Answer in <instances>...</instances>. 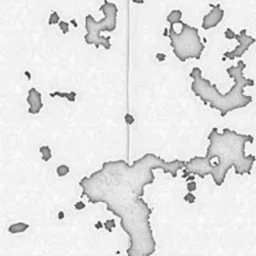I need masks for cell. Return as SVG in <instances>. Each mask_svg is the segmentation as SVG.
<instances>
[{"label":"cell","mask_w":256,"mask_h":256,"mask_svg":"<svg viewBox=\"0 0 256 256\" xmlns=\"http://www.w3.org/2000/svg\"><path fill=\"white\" fill-rule=\"evenodd\" d=\"M184 161L164 160L153 153L128 164L126 160L105 161L99 170L80 181L82 196L91 204H105L106 210L121 219V227L129 239L127 256H151L156 241L150 223L153 209L143 200L145 187L154 183V170L177 178Z\"/></svg>","instance_id":"1"},{"label":"cell","mask_w":256,"mask_h":256,"mask_svg":"<svg viewBox=\"0 0 256 256\" xmlns=\"http://www.w3.org/2000/svg\"><path fill=\"white\" fill-rule=\"evenodd\" d=\"M209 146L205 156H193L186 161L184 169L188 174L205 178L213 177L216 186H222L231 168L237 176L251 174L255 164V155H246V143L254 142V136L242 135L229 128L222 132L213 128L208 136Z\"/></svg>","instance_id":"2"},{"label":"cell","mask_w":256,"mask_h":256,"mask_svg":"<svg viewBox=\"0 0 256 256\" xmlns=\"http://www.w3.org/2000/svg\"><path fill=\"white\" fill-rule=\"evenodd\" d=\"M245 68L246 64L243 60H238L236 65L227 68L228 76L234 80V85L227 94L223 95L219 92L215 85H211L208 78H204L201 69L195 67L189 72V77L193 80L191 90L205 105H208L210 109L218 110L220 117H226L231 111L246 108L252 103V96L245 94V87L254 86L255 82L254 80L245 77L243 74Z\"/></svg>","instance_id":"3"},{"label":"cell","mask_w":256,"mask_h":256,"mask_svg":"<svg viewBox=\"0 0 256 256\" xmlns=\"http://www.w3.org/2000/svg\"><path fill=\"white\" fill-rule=\"evenodd\" d=\"M100 12H103L104 17L101 21H96L91 14H87L85 18V27L87 33L85 35V42L87 45H94L96 49L103 46L109 50L111 48V38L109 36H103V32H113L117 28L118 18V7L115 3H110L105 0L100 7Z\"/></svg>","instance_id":"4"},{"label":"cell","mask_w":256,"mask_h":256,"mask_svg":"<svg viewBox=\"0 0 256 256\" xmlns=\"http://www.w3.org/2000/svg\"><path fill=\"white\" fill-rule=\"evenodd\" d=\"M181 31L177 32L174 25H170L168 30V37L170 40V46L173 49L174 55L179 61H186L188 59H200L204 53L205 45L201 41L199 30L184 22H179Z\"/></svg>","instance_id":"5"},{"label":"cell","mask_w":256,"mask_h":256,"mask_svg":"<svg viewBox=\"0 0 256 256\" xmlns=\"http://www.w3.org/2000/svg\"><path fill=\"white\" fill-rule=\"evenodd\" d=\"M234 38L238 41V46L232 51H226L223 54V60L229 59V60H234L236 58H241L247 50L250 49V46L255 44L256 38L251 37L246 33V30H242L239 33H236Z\"/></svg>","instance_id":"6"},{"label":"cell","mask_w":256,"mask_h":256,"mask_svg":"<svg viewBox=\"0 0 256 256\" xmlns=\"http://www.w3.org/2000/svg\"><path fill=\"white\" fill-rule=\"evenodd\" d=\"M210 7H211V10L202 18V25H201V27L204 30H211L214 27H216L223 21L224 14H226V12H224L220 4H210Z\"/></svg>","instance_id":"7"},{"label":"cell","mask_w":256,"mask_h":256,"mask_svg":"<svg viewBox=\"0 0 256 256\" xmlns=\"http://www.w3.org/2000/svg\"><path fill=\"white\" fill-rule=\"evenodd\" d=\"M27 103L30 105V109H28V113L30 114H33L36 115L41 111L42 106V96L41 94L38 92L36 88H30L28 90V95H27Z\"/></svg>","instance_id":"8"},{"label":"cell","mask_w":256,"mask_h":256,"mask_svg":"<svg viewBox=\"0 0 256 256\" xmlns=\"http://www.w3.org/2000/svg\"><path fill=\"white\" fill-rule=\"evenodd\" d=\"M28 228H30V224H27L25 222H17V223L9 226L8 231H9V233H12V234H17V233H23V232H26Z\"/></svg>","instance_id":"9"},{"label":"cell","mask_w":256,"mask_h":256,"mask_svg":"<svg viewBox=\"0 0 256 256\" xmlns=\"http://www.w3.org/2000/svg\"><path fill=\"white\" fill-rule=\"evenodd\" d=\"M166 21H168L170 25H178V23L182 21V12L178 10V9L172 10L168 14V17H166Z\"/></svg>","instance_id":"10"},{"label":"cell","mask_w":256,"mask_h":256,"mask_svg":"<svg viewBox=\"0 0 256 256\" xmlns=\"http://www.w3.org/2000/svg\"><path fill=\"white\" fill-rule=\"evenodd\" d=\"M50 96H51V98H56V96H59V98L67 99L68 101L74 103V101H76L77 94H76V92H59V91H56V92H53V94H50Z\"/></svg>","instance_id":"11"},{"label":"cell","mask_w":256,"mask_h":256,"mask_svg":"<svg viewBox=\"0 0 256 256\" xmlns=\"http://www.w3.org/2000/svg\"><path fill=\"white\" fill-rule=\"evenodd\" d=\"M38 151H40L44 161H49L50 159H51V149H50L49 146H41L40 149H38Z\"/></svg>","instance_id":"12"},{"label":"cell","mask_w":256,"mask_h":256,"mask_svg":"<svg viewBox=\"0 0 256 256\" xmlns=\"http://www.w3.org/2000/svg\"><path fill=\"white\" fill-rule=\"evenodd\" d=\"M69 170H71V169H69L68 165L61 164V165H59L56 168V174H58V177H65L69 173Z\"/></svg>","instance_id":"13"},{"label":"cell","mask_w":256,"mask_h":256,"mask_svg":"<svg viewBox=\"0 0 256 256\" xmlns=\"http://www.w3.org/2000/svg\"><path fill=\"white\" fill-rule=\"evenodd\" d=\"M59 21H60V17L58 14V12H51V14L49 17V25H58Z\"/></svg>","instance_id":"14"},{"label":"cell","mask_w":256,"mask_h":256,"mask_svg":"<svg viewBox=\"0 0 256 256\" xmlns=\"http://www.w3.org/2000/svg\"><path fill=\"white\" fill-rule=\"evenodd\" d=\"M103 227L105 228V229L109 232V233H111V232H113V229L115 228V222H114V219H108L106 222L103 224Z\"/></svg>","instance_id":"15"},{"label":"cell","mask_w":256,"mask_h":256,"mask_svg":"<svg viewBox=\"0 0 256 256\" xmlns=\"http://www.w3.org/2000/svg\"><path fill=\"white\" fill-rule=\"evenodd\" d=\"M59 28H60V31L63 32L64 35H67L68 32H69V23L68 22H64V21H59Z\"/></svg>","instance_id":"16"},{"label":"cell","mask_w":256,"mask_h":256,"mask_svg":"<svg viewBox=\"0 0 256 256\" xmlns=\"http://www.w3.org/2000/svg\"><path fill=\"white\" fill-rule=\"evenodd\" d=\"M183 200L186 201V202H188V204H193L196 201V196H195V193L193 192H188V193H186L184 195Z\"/></svg>","instance_id":"17"},{"label":"cell","mask_w":256,"mask_h":256,"mask_svg":"<svg viewBox=\"0 0 256 256\" xmlns=\"http://www.w3.org/2000/svg\"><path fill=\"white\" fill-rule=\"evenodd\" d=\"M234 36H236V32L232 28H226V31H224V37L226 38H228V40H232V38H234Z\"/></svg>","instance_id":"18"},{"label":"cell","mask_w":256,"mask_h":256,"mask_svg":"<svg viewBox=\"0 0 256 256\" xmlns=\"http://www.w3.org/2000/svg\"><path fill=\"white\" fill-rule=\"evenodd\" d=\"M124 122L127 123L128 126H132L135 123V117L132 114H129V113H127L126 115H124Z\"/></svg>","instance_id":"19"},{"label":"cell","mask_w":256,"mask_h":256,"mask_svg":"<svg viewBox=\"0 0 256 256\" xmlns=\"http://www.w3.org/2000/svg\"><path fill=\"white\" fill-rule=\"evenodd\" d=\"M196 188H197V184H196V182H195V181H189V182H187V191H188V192H193V191H196Z\"/></svg>","instance_id":"20"},{"label":"cell","mask_w":256,"mask_h":256,"mask_svg":"<svg viewBox=\"0 0 256 256\" xmlns=\"http://www.w3.org/2000/svg\"><path fill=\"white\" fill-rule=\"evenodd\" d=\"M85 208H86V205H85L83 201H77V202L74 204V209H76V210H83Z\"/></svg>","instance_id":"21"},{"label":"cell","mask_w":256,"mask_h":256,"mask_svg":"<svg viewBox=\"0 0 256 256\" xmlns=\"http://www.w3.org/2000/svg\"><path fill=\"white\" fill-rule=\"evenodd\" d=\"M155 56H156V59H158L159 61H164V60L166 59V55H165V54H163V53H158Z\"/></svg>","instance_id":"22"},{"label":"cell","mask_w":256,"mask_h":256,"mask_svg":"<svg viewBox=\"0 0 256 256\" xmlns=\"http://www.w3.org/2000/svg\"><path fill=\"white\" fill-rule=\"evenodd\" d=\"M95 228H96V229H100V228H103V223H101V222H98V223L95 224Z\"/></svg>","instance_id":"23"},{"label":"cell","mask_w":256,"mask_h":256,"mask_svg":"<svg viewBox=\"0 0 256 256\" xmlns=\"http://www.w3.org/2000/svg\"><path fill=\"white\" fill-rule=\"evenodd\" d=\"M132 1H133L135 4H143V1H145V0H132Z\"/></svg>","instance_id":"24"},{"label":"cell","mask_w":256,"mask_h":256,"mask_svg":"<svg viewBox=\"0 0 256 256\" xmlns=\"http://www.w3.org/2000/svg\"><path fill=\"white\" fill-rule=\"evenodd\" d=\"M25 74H26V77H27V80H31V73H30L28 71H26Z\"/></svg>","instance_id":"25"},{"label":"cell","mask_w":256,"mask_h":256,"mask_svg":"<svg viewBox=\"0 0 256 256\" xmlns=\"http://www.w3.org/2000/svg\"><path fill=\"white\" fill-rule=\"evenodd\" d=\"M58 218H59V219H63V218H64V213H63V211H60L59 214H58Z\"/></svg>","instance_id":"26"},{"label":"cell","mask_w":256,"mask_h":256,"mask_svg":"<svg viewBox=\"0 0 256 256\" xmlns=\"http://www.w3.org/2000/svg\"><path fill=\"white\" fill-rule=\"evenodd\" d=\"M163 35H164V36H168V28L164 30V33H163Z\"/></svg>","instance_id":"27"},{"label":"cell","mask_w":256,"mask_h":256,"mask_svg":"<svg viewBox=\"0 0 256 256\" xmlns=\"http://www.w3.org/2000/svg\"><path fill=\"white\" fill-rule=\"evenodd\" d=\"M72 25H73V26H74V27H77V26H78V25H77V22L74 21V19H73V21H72Z\"/></svg>","instance_id":"28"}]
</instances>
